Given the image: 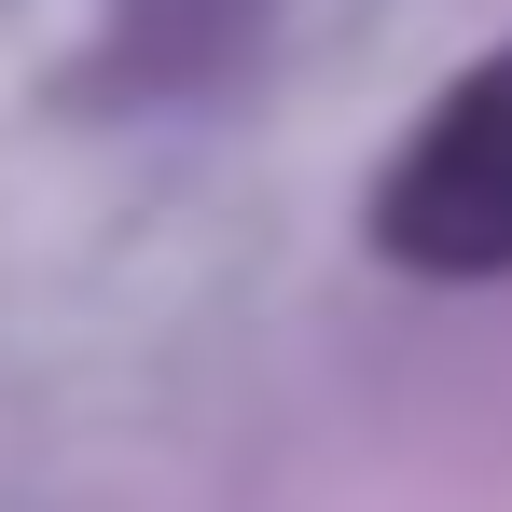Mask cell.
Here are the masks:
<instances>
[{
	"mask_svg": "<svg viewBox=\"0 0 512 512\" xmlns=\"http://www.w3.org/2000/svg\"><path fill=\"white\" fill-rule=\"evenodd\" d=\"M388 250L429 277H512V56L429 111L388 167Z\"/></svg>",
	"mask_w": 512,
	"mask_h": 512,
	"instance_id": "obj_1",
	"label": "cell"
}]
</instances>
